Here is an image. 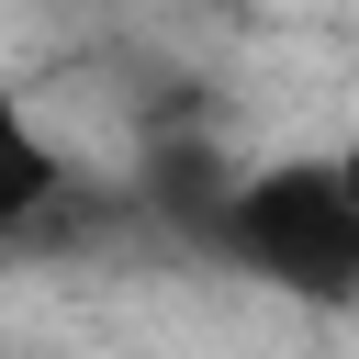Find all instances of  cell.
<instances>
[{
    "label": "cell",
    "instance_id": "obj_1",
    "mask_svg": "<svg viewBox=\"0 0 359 359\" xmlns=\"http://www.w3.org/2000/svg\"><path fill=\"white\" fill-rule=\"evenodd\" d=\"M191 247L247 269V280H269V292H292V303L337 314L359 292V191H348L337 157H258V168L236 157V180L213 191Z\"/></svg>",
    "mask_w": 359,
    "mask_h": 359
},
{
    "label": "cell",
    "instance_id": "obj_2",
    "mask_svg": "<svg viewBox=\"0 0 359 359\" xmlns=\"http://www.w3.org/2000/svg\"><path fill=\"white\" fill-rule=\"evenodd\" d=\"M56 202H67V157H56V135L0 90V247H22Z\"/></svg>",
    "mask_w": 359,
    "mask_h": 359
},
{
    "label": "cell",
    "instance_id": "obj_3",
    "mask_svg": "<svg viewBox=\"0 0 359 359\" xmlns=\"http://www.w3.org/2000/svg\"><path fill=\"white\" fill-rule=\"evenodd\" d=\"M224 180H236V157H224L213 135H157V146H146V202H157L180 236L213 213V191H224Z\"/></svg>",
    "mask_w": 359,
    "mask_h": 359
}]
</instances>
